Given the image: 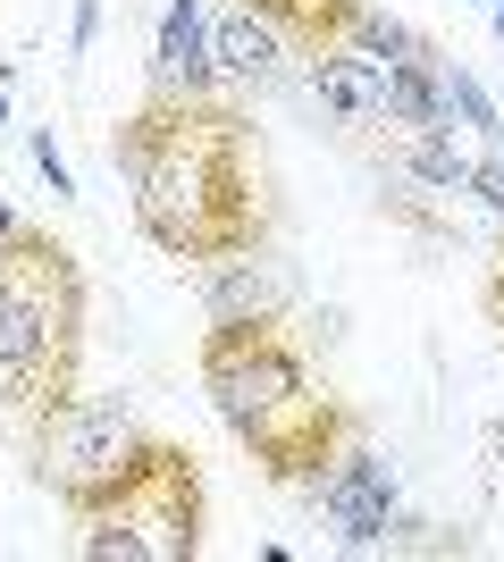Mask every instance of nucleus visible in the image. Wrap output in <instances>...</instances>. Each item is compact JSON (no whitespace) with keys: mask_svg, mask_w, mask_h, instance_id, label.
Listing matches in <instances>:
<instances>
[{"mask_svg":"<svg viewBox=\"0 0 504 562\" xmlns=\"http://www.w3.org/2000/svg\"><path fill=\"white\" fill-rule=\"evenodd\" d=\"M9 235H18V211H9V202H0V244H9Z\"/></svg>","mask_w":504,"mask_h":562,"instance_id":"nucleus-19","label":"nucleus"},{"mask_svg":"<svg viewBox=\"0 0 504 562\" xmlns=\"http://www.w3.org/2000/svg\"><path fill=\"white\" fill-rule=\"evenodd\" d=\"M85 260L51 227L18 218V235L0 244V437L18 446V462L85 395Z\"/></svg>","mask_w":504,"mask_h":562,"instance_id":"nucleus-3","label":"nucleus"},{"mask_svg":"<svg viewBox=\"0 0 504 562\" xmlns=\"http://www.w3.org/2000/svg\"><path fill=\"white\" fill-rule=\"evenodd\" d=\"M236 9L269 18L294 50H336V43H354V25H361L370 0H236Z\"/></svg>","mask_w":504,"mask_h":562,"instance_id":"nucleus-11","label":"nucleus"},{"mask_svg":"<svg viewBox=\"0 0 504 562\" xmlns=\"http://www.w3.org/2000/svg\"><path fill=\"white\" fill-rule=\"evenodd\" d=\"M144 437H152V428L135 420V403H126V395H76L68 412L34 437L25 479H34V487H51L68 513H85V504H93V495L126 470V453L144 446Z\"/></svg>","mask_w":504,"mask_h":562,"instance_id":"nucleus-5","label":"nucleus"},{"mask_svg":"<svg viewBox=\"0 0 504 562\" xmlns=\"http://www.w3.org/2000/svg\"><path fill=\"white\" fill-rule=\"evenodd\" d=\"M211 18H202V0H168L160 9V34H152V85L168 93H211Z\"/></svg>","mask_w":504,"mask_h":562,"instance_id":"nucleus-7","label":"nucleus"},{"mask_svg":"<svg viewBox=\"0 0 504 562\" xmlns=\"http://www.w3.org/2000/svg\"><path fill=\"white\" fill-rule=\"evenodd\" d=\"M462 193H480L488 211L504 218V151H488V160H471V186H462Z\"/></svg>","mask_w":504,"mask_h":562,"instance_id":"nucleus-16","label":"nucleus"},{"mask_svg":"<svg viewBox=\"0 0 504 562\" xmlns=\"http://www.w3.org/2000/svg\"><path fill=\"white\" fill-rule=\"evenodd\" d=\"M34 168L51 177V193H76L68 186V160H59V143H51V126H34Z\"/></svg>","mask_w":504,"mask_h":562,"instance_id":"nucleus-18","label":"nucleus"},{"mask_svg":"<svg viewBox=\"0 0 504 562\" xmlns=\"http://www.w3.org/2000/svg\"><path fill=\"white\" fill-rule=\"evenodd\" d=\"M480 311H488V328L504 336V235H496V260H488V285H480Z\"/></svg>","mask_w":504,"mask_h":562,"instance_id":"nucleus-17","label":"nucleus"},{"mask_svg":"<svg viewBox=\"0 0 504 562\" xmlns=\"http://www.w3.org/2000/svg\"><path fill=\"white\" fill-rule=\"evenodd\" d=\"M387 126L404 135H455V101H446V59H395L387 68Z\"/></svg>","mask_w":504,"mask_h":562,"instance_id":"nucleus-10","label":"nucleus"},{"mask_svg":"<svg viewBox=\"0 0 504 562\" xmlns=\"http://www.w3.org/2000/svg\"><path fill=\"white\" fill-rule=\"evenodd\" d=\"M202 294H211V319H278V278H269L261 252L211 260V269H202Z\"/></svg>","mask_w":504,"mask_h":562,"instance_id":"nucleus-12","label":"nucleus"},{"mask_svg":"<svg viewBox=\"0 0 504 562\" xmlns=\"http://www.w3.org/2000/svg\"><path fill=\"white\" fill-rule=\"evenodd\" d=\"M211 59L227 85H244V93H261V85H278V59H287V34L269 18H253V9H227V18L211 25Z\"/></svg>","mask_w":504,"mask_h":562,"instance_id":"nucleus-9","label":"nucleus"},{"mask_svg":"<svg viewBox=\"0 0 504 562\" xmlns=\"http://www.w3.org/2000/svg\"><path fill=\"white\" fill-rule=\"evenodd\" d=\"M320 513H328V529L345 546H354V554H370V546H387L395 538V462H387L379 446H345L328 462V479H320Z\"/></svg>","mask_w":504,"mask_h":562,"instance_id":"nucleus-6","label":"nucleus"},{"mask_svg":"<svg viewBox=\"0 0 504 562\" xmlns=\"http://www.w3.org/2000/svg\"><path fill=\"white\" fill-rule=\"evenodd\" d=\"M404 168L421 177V186H437V193L471 186V151H455V135H412L404 143Z\"/></svg>","mask_w":504,"mask_h":562,"instance_id":"nucleus-13","label":"nucleus"},{"mask_svg":"<svg viewBox=\"0 0 504 562\" xmlns=\"http://www.w3.org/2000/svg\"><path fill=\"white\" fill-rule=\"evenodd\" d=\"M354 50H370L379 68H395V59H429L437 43H421L412 25H395V18H379V9H361V25H354Z\"/></svg>","mask_w":504,"mask_h":562,"instance_id":"nucleus-14","label":"nucleus"},{"mask_svg":"<svg viewBox=\"0 0 504 562\" xmlns=\"http://www.w3.org/2000/svg\"><path fill=\"white\" fill-rule=\"evenodd\" d=\"M193 370H202V395H211L219 428L244 446V462L261 470L269 487L312 495L328 479V462L361 437L345 395L294 352V336L278 319H211Z\"/></svg>","mask_w":504,"mask_h":562,"instance_id":"nucleus-2","label":"nucleus"},{"mask_svg":"<svg viewBox=\"0 0 504 562\" xmlns=\"http://www.w3.org/2000/svg\"><path fill=\"white\" fill-rule=\"evenodd\" d=\"M0 126H9V68H0Z\"/></svg>","mask_w":504,"mask_h":562,"instance_id":"nucleus-20","label":"nucleus"},{"mask_svg":"<svg viewBox=\"0 0 504 562\" xmlns=\"http://www.w3.org/2000/svg\"><path fill=\"white\" fill-rule=\"evenodd\" d=\"M202 462L177 437H144L126 470L76 513V554L85 562H202Z\"/></svg>","mask_w":504,"mask_h":562,"instance_id":"nucleus-4","label":"nucleus"},{"mask_svg":"<svg viewBox=\"0 0 504 562\" xmlns=\"http://www.w3.org/2000/svg\"><path fill=\"white\" fill-rule=\"evenodd\" d=\"M110 168L135 193V227L152 252L186 260V269L269 252V227H278L269 160H261V126L236 101L152 85L119 117Z\"/></svg>","mask_w":504,"mask_h":562,"instance_id":"nucleus-1","label":"nucleus"},{"mask_svg":"<svg viewBox=\"0 0 504 562\" xmlns=\"http://www.w3.org/2000/svg\"><path fill=\"white\" fill-rule=\"evenodd\" d=\"M312 93H320V110H336L345 126H379L387 117V68L354 43L312 50Z\"/></svg>","mask_w":504,"mask_h":562,"instance_id":"nucleus-8","label":"nucleus"},{"mask_svg":"<svg viewBox=\"0 0 504 562\" xmlns=\"http://www.w3.org/2000/svg\"><path fill=\"white\" fill-rule=\"evenodd\" d=\"M446 101L462 110V126H480V135H504V110L488 101V85H480V76H471V68H455V59H446Z\"/></svg>","mask_w":504,"mask_h":562,"instance_id":"nucleus-15","label":"nucleus"},{"mask_svg":"<svg viewBox=\"0 0 504 562\" xmlns=\"http://www.w3.org/2000/svg\"><path fill=\"white\" fill-rule=\"evenodd\" d=\"M496 43H504V0H496Z\"/></svg>","mask_w":504,"mask_h":562,"instance_id":"nucleus-21","label":"nucleus"}]
</instances>
